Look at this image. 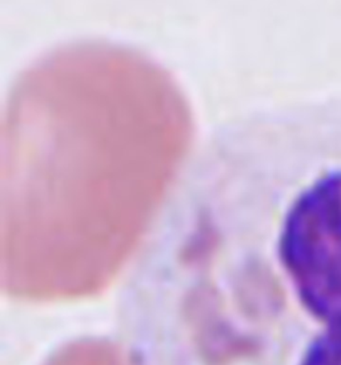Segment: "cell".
<instances>
[{
  "instance_id": "cell-1",
  "label": "cell",
  "mask_w": 341,
  "mask_h": 365,
  "mask_svg": "<svg viewBox=\"0 0 341 365\" xmlns=\"http://www.w3.org/2000/svg\"><path fill=\"white\" fill-rule=\"evenodd\" d=\"M281 248L304 302L317 314L341 316V175L293 207Z\"/></svg>"
},
{
  "instance_id": "cell-2",
  "label": "cell",
  "mask_w": 341,
  "mask_h": 365,
  "mask_svg": "<svg viewBox=\"0 0 341 365\" xmlns=\"http://www.w3.org/2000/svg\"><path fill=\"white\" fill-rule=\"evenodd\" d=\"M305 365H341V329L316 345Z\"/></svg>"
}]
</instances>
